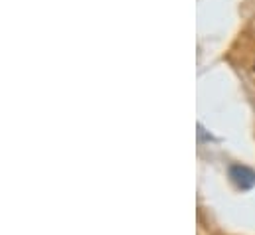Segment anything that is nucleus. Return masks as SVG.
<instances>
[{
	"mask_svg": "<svg viewBox=\"0 0 255 235\" xmlns=\"http://www.w3.org/2000/svg\"><path fill=\"white\" fill-rule=\"evenodd\" d=\"M254 73H255V67H254Z\"/></svg>",
	"mask_w": 255,
	"mask_h": 235,
	"instance_id": "nucleus-2",
	"label": "nucleus"
},
{
	"mask_svg": "<svg viewBox=\"0 0 255 235\" xmlns=\"http://www.w3.org/2000/svg\"><path fill=\"white\" fill-rule=\"evenodd\" d=\"M230 176L234 180V184L242 190H250L255 186V172L248 166H242V164H234L230 168Z\"/></svg>",
	"mask_w": 255,
	"mask_h": 235,
	"instance_id": "nucleus-1",
	"label": "nucleus"
}]
</instances>
